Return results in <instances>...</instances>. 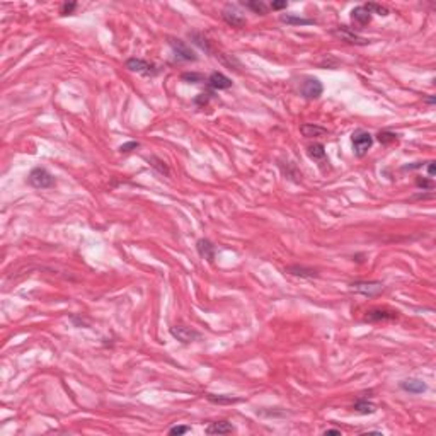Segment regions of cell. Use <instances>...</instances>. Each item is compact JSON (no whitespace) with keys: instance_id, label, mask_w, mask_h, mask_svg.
<instances>
[{"instance_id":"obj_1","label":"cell","mask_w":436,"mask_h":436,"mask_svg":"<svg viewBox=\"0 0 436 436\" xmlns=\"http://www.w3.org/2000/svg\"><path fill=\"white\" fill-rule=\"evenodd\" d=\"M351 144H353V152H355V155L364 157L368 153V150L371 148V145H373V137L364 130H356L351 137Z\"/></svg>"},{"instance_id":"obj_2","label":"cell","mask_w":436,"mask_h":436,"mask_svg":"<svg viewBox=\"0 0 436 436\" xmlns=\"http://www.w3.org/2000/svg\"><path fill=\"white\" fill-rule=\"evenodd\" d=\"M28 182L36 189H48L55 186V178L44 167H35L28 176Z\"/></svg>"},{"instance_id":"obj_3","label":"cell","mask_w":436,"mask_h":436,"mask_svg":"<svg viewBox=\"0 0 436 436\" xmlns=\"http://www.w3.org/2000/svg\"><path fill=\"white\" fill-rule=\"evenodd\" d=\"M322 92H324V85L315 77H307L305 80L302 82V85H300V94L309 101L319 99V97L322 96Z\"/></svg>"},{"instance_id":"obj_4","label":"cell","mask_w":436,"mask_h":436,"mask_svg":"<svg viewBox=\"0 0 436 436\" xmlns=\"http://www.w3.org/2000/svg\"><path fill=\"white\" fill-rule=\"evenodd\" d=\"M169 44H171L172 51H174V55L178 60H184V62H196L198 60L196 53L187 46L186 41L176 39V37H169Z\"/></svg>"},{"instance_id":"obj_5","label":"cell","mask_w":436,"mask_h":436,"mask_svg":"<svg viewBox=\"0 0 436 436\" xmlns=\"http://www.w3.org/2000/svg\"><path fill=\"white\" fill-rule=\"evenodd\" d=\"M349 288L353 291L360 293V295L371 298V296H377L383 291V283H380V281H355V283L349 285Z\"/></svg>"},{"instance_id":"obj_6","label":"cell","mask_w":436,"mask_h":436,"mask_svg":"<svg viewBox=\"0 0 436 436\" xmlns=\"http://www.w3.org/2000/svg\"><path fill=\"white\" fill-rule=\"evenodd\" d=\"M334 36H337L341 41H346V43L349 44H356V46H366L370 41L364 39V37L358 36L355 31H353L351 28H348V26H337L336 29L332 31Z\"/></svg>"},{"instance_id":"obj_7","label":"cell","mask_w":436,"mask_h":436,"mask_svg":"<svg viewBox=\"0 0 436 436\" xmlns=\"http://www.w3.org/2000/svg\"><path fill=\"white\" fill-rule=\"evenodd\" d=\"M126 69H130L131 72L146 75V77H153V75L159 73V69H157L153 63L146 62V60H142V58H130V60H126Z\"/></svg>"},{"instance_id":"obj_8","label":"cell","mask_w":436,"mask_h":436,"mask_svg":"<svg viewBox=\"0 0 436 436\" xmlns=\"http://www.w3.org/2000/svg\"><path fill=\"white\" fill-rule=\"evenodd\" d=\"M171 336L174 337V339L181 341L182 344H189V343H194V341L200 339L201 334L198 332V330L191 329V327L174 326V327H171Z\"/></svg>"},{"instance_id":"obj_9","label":"cell","mask_w":436,"mask_h":436,"mask_svg":"<svg viewBox=\"0 0 436 436\" xmlns=\"http://www.w3.org/2000/svg\"><path fill=\"white\" fill-rule=\"evenodd\" d=\"M221 17L227 24H230L232 28H244L246 26V17L237 10L235 5H227L223 10H221Z\"/></svg>"},{"instance_id":"obj_10","label":"cell","mask_w":436,"mask_h":436,"mask_svg":"<svg viewBox=\"0 0 436 436\" xmlns=\"http://www.w3.org/2000/svg\"><path fill=\"white\" fill-rule=\"evenodd\" d=\"M396 319H397V312L389 310V309H371L364 315V321L366 322H389V321H396Z\"/></svg>"},{"instance_id":"obj_11","label":"cell","mask_w":436,"mask_h":436,"mask_svg":"<svg viewBox=\"0 0 436 436\" xmlns=\"http://www.w3.org/2000/svg\"><path fill=\"white\" fill-rule=\"evenodd\" d=\"M206 84H208V87L213 89V91H225V89L232 87V80L221 72H213L206 78Z\"/></svg>"},{"instance_id":"obj_12","label":"cell","mask_w":436,"mask_h":436,"mask_svg":"<svg viewBox=\"0 0 436 436\" xmlns=\"http://www.w3.org/2000/svg\"><path fill=\"white\" fill-rule=\"evenodd\" d=\"M206 435H228L234 433L235 428L232 426L228 421H217V423H212L206 426Z\"/></svg>"},{"instance_id":"obj_13","label":"cell","mask_w":436,"mask_h":436,"mask_svg":"<svg viewBox=\"0 0 436 436\" xmlns=\"http://www.w3.org/2000/svg\"><path fill=\"white\" fill-rule=\"evenodd\" d=\"M196 249H198V253H200V255L203 259H206L208 262H213V259H215V246H213L208 239H200V240H198Z\"/></svg>"},{"instance_id":"obj_14","label":"cell","mask_w":436,"mask_h":436,"mask_svg":"<svg viewBox=\"0 0 436 436\" xmlns=\"http://www.w3.org/2000/svg\"><path fill=\"white\" fill-rule=\"evenodd\" d=\"M399 387L409 394H423L424 390H426V383H424L423 380H419V378H407V380H402L399 383Z\"/></svg>"},{"instance_id":"obj_15","label":"cell","mask_w":436,"mask_h":436,"mask_svg":"<svg viewBox=\"0 0 436 436\" xmlns=\"http://www.w3.org/2000/svg\"><path fill=\"white\" fill-rule=\"evenodd\" d=\"M280 21L285 22V24H288V26H310V24H315L314 19L296 16V14H281Z\"/></svg>"},{"instance_id":"obj_16","label":"cell","mask_w":436,"mask_h":436,"mask_svg":"<svg viewBox=\"0 0 436 436\" xmlns=\"http://www.w3.org/2000/svg\"><path fill=\"white\" fill-rule=\"evenodd\" d=\"M351 21L358 26H366V24H370V21H371V14L364 9V5L355 7V9L351 10Z\"/></svg>"},{"instance_id":"obj_17","label":"cell","mask_w":436,"mask_h":436,"mask_svg":"<svg viewBox=\"0 0 436 436\" xmlns=\"http://www.w3.org/2000/svg\"><path fill=\"white\" fill-rule=\"evenodd\" d=\"M288 274H293V276H300V278H317L319 273L317 269H312V268H305V266H288L287 269H285Z\"/></svg>"},{"instance_id":"obj_18","label":"cell","mask_w":436,"mask_h":436,"mask_svg":"<svg viewBox=\"0 0 436 436\" xmlns=\"http://www.w3.org/2000/svg\"><path fill=\"white\" fill-rule=\"evenodd\" d=\"M300 131L305 138H317L322 137V135H327V128L319 126V125H312V123H307V125L300 126Z\"/></svg>"},{"instance_id":"obj_19","label":"cell","mask_w":436,"mask_h":436,"mask_svg":"<svg viewBox=\"0 0 436 436\" xmlns=\"http://www.w3.org/2000/svg\"><path fill=\"white\" fill-rule=\"evenodd\" d=\"M307 153H309V157L312 160H315V162L319 164H326V148L322 144H312L309 145V148H307Z\"/></svg>"},{"instance_id":"obj_20","label":"cell","mask_w":436,"mask_h":436,"mask_svg":"<svg viewBox=\"0 0 436 436\" xmlns=\"http://www.w3.org/2000/svg\"><path fill=\"white\" fill-rule=\"evenodd\" d=\"M353 409L356 412H360V414H373V412H377V405L368 399H358L353 404Z\"/></svg>"},{"instance_id":"obj_21","label":"cell","mask_w":436,"mask_h":436,"mask_svg":"<svg viewBox=\"0 0 436 436\" xmlns=\"http://www.w3.org/2000/svg\"><path fill=\"white\" fill-rule=\"evenodd\" d=\"M244 7H247V9L254 10L255 14H261V16H264L266 12H268L269 7L266 5L262 0H251V2H242Z\"/></svg>"},{"instance_id":"obj_22","label":"cell","mask_w":436,"mask_h":436,"mask_svg":"<svg viewBox=\"0 0 436 436\" xmlns=\"http://www.w3.org/2000/svg\"><path fill=\"white\" fill-rule=\"evenodd\" d=\"M206 397H208V400L213 402V404H235V402L240 400L232 396H215V394H208Z\"/></svg>"},{"instance_id":"obj_23","label":"cell","mask_w":436,"mask_h":436,"mask_svg":"<svg viewBox=\"0 0 436 436\" xmlns=\"http://www.w3.org/2000/svg\"><path fill=\"white\" fill-rule=\"evenodd\" d=\"M189 37H191V41H193L194 44L201 46L205 51H212V46H210L208 39H206V37H203L200 33H189Z\"/></svg>"},{"instance_id":"obj_24","label":"cell","mask_w":436,"mask_h":436,"mask_svg":"<svg viewBox=\"0 0 436 436\" xmlns=\"http://www.w3.org/2000/svg\"><path fill=\"white\" fill-rule=\"evenodd\" d=\"M377 138L382 145H389V144H396L399 137H397L396 133H392V131H380V133L377 135Z\"/></svg>"},{"instance_id":"obj_25","label":"cell","mask_w":436,"mask_h":436,"mask_svg":"<svg viewBox=\"0 0 436 436\" xmlns=\"http://www.w3.org/2000/svg\"><path fill=\"white\" fill-rule=\"evenodd\" d=\"M181 78L184 82H187V84H201V82L206 80L201 73H196V72H186L181 75Z\"/></svg>"},{"instance_id":"obj_26","label":"cell","mask_w":436,"mask_h":436,"mask_svg":"<svg viewBox=\"0 0 436 436\" xmlns=\"http://www.w3.org/2000/svg\"><path fill=\"white\" fill-rule=\"evenodd\" d=\"M364 9L368 10V12L370 14H378V16H389V9H387V7H383V5H380V3H366V5H364Z\"/></svg>"},{"instance_id":"obj_27","label":"cell","mask_w":436,"mask_h":436,"mask_svg":"<svg viewBox=\"0 0 436 436\" xmlns=\"http://www.w3.org/2000/svg\"><path fill=\"white\" fill-rule=\"evenodd\" d=\"M146 160H148V162L152 164V167L159 169V172H160V174H165V176H169V174H171V172H169V169H167V165H165L164 160L157 159V157H148V159H146Z\"/></svg>"},{"instance_id":"obj_28","label":"cell","mask_w":436,"mask_h":436,"mask_svg":"<svg viewBox=\"0 0 436 436\" xmlns=\"http://www.w3.org/2000/svg\"><path fill=\"white\" fill-rule=\"evenodd\" d=\"M75 9H77V3L75 2H65L60 7V14H62V16H69V14L75 12Z\"/></svg>"},{"instance_id":"obj_29","label":"cell","mask_w":436,"mask_h":436,"mask_svg":"<svg viewBox=\"0 0 436 436\" xmlns=\"http://www.w3.org/2000/svg\"><path fill=\"white\" fill-rule=\"evenodd\" d=\"M416 184H418V187H423V191H431V189H433V179L418 178V179H416Z\"/></svg>"},{"instance_id":"obj_30","label":"cell","mask_w":436,"mask_h":436,"mask_svg":"<svg viewBox=\"0 0 436 436\" xmlns=\"http://www.w3.org/2000/svg\"><path fill=\"white\" fill-rule=\"evenodd\" d=\"M138 146H140L138 142H126V144H123L121 146H119V152L128 153V152H131V150H137Z\"/></svg>"},{"instance_id":"obj_31","label":"cell","mask_w":436,"mask_h":436,"mask_svg":"<svg viewBox=\"0 0 436 436\" xmlns=\"http://www.w3.org/2000/svg\"><path fill=\"white\" fill-rule=\"evenodd\" d=\"M210 96H212L210 92H203V94H200V96L196 97V99H194V103H196L198 106H206V104H208V101H210Z\"/></svg>"},{"instance_id":"obj_32","label":"cell","mask_w":436,"mask_h":436,"mask_svg":"<svg viewBox=\"0 0 436 436\" xmlns=\"http://www.w3.org/2000/svg\"><path fill=\"white\" fill-rule=\"evenodd\" d=\"M187 431H189V428L187 426H174V428H171V430H169V435H184V433H187Z\"/></svg>"},{"instance_id":"obj_33","label":"cell","mask_w":436,"mask_h":436,"mask_svg":"<svg viewBox=\"0 0 436 436\" xmlns=\"http://www.w3.org/2000/svg\"><path fill=\"white\" fill-rule=\"evenodd\" d=\"M288 7V2H271L269 3V9L273 10H281V9H287Z\"/></svg>"},{"instance_id":"obj_34","label":"cell","mask_w":436,"mask_h":436,"mask_svg":"<svg viewBox=\"0 0 436 436\" xmlns=\"http://www.w3.org/2000/svg\"><path fill=\"white\" fill-rule=\"evenodd\" d=\"M436 174V167H435V162L431 160V162H428V176H430V179H433Z\"/></svg>"},{"instance_id":"obj_35","label":"cell","mask_w":436,"mask_h":436,"mask_svg":"<svg viewBox=\"0 0 436 436\" xmlns=\"http://www.w3.org/2000/svg\"><path fill=\"white\" fill-rule=\"evenodd\" d=\"M324 435L327 436V435H337V436H341V431L339 430H326L324 431Z\"/></svg>"},{"instance_id":"obj_36","label":"cell","mask_w":436,"mask_h":436,"mask_svg":"<svg viewBox=\"0 0 436 436\" xmlns=\"http://www.w3.org/2000/svg\"><path fill=\"white\" fill-rule=\"evenodd\" d=\"M424 103L426 104H435V97L431 96V97H426V99H424Z\"/></svg>"}]
</instances>
